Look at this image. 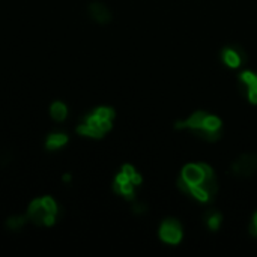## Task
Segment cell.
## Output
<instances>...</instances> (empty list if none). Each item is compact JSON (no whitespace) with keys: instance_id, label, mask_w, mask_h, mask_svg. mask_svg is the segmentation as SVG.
Segmentation results:
<instances>
[{"instance_id":"cell-1","label":"cell","mask_w":257,"mask_h":257,"mask_svg":"<svg viewBox=\"0 0 257 257\" xmlns=\"http://www.w3.org/2000/svg\"><path fill=\"white\" fill-rule=\"evenodd\" d=\"M178 188L190 198L208 204L218 194V178L212 166L206 163L185 164L178 178Z\"/></svg>"},{"instance_id":"cell-2","label":"cell","mask_w":257,"mask_h":257,"mask_svg":"<svg viewBox=\"0 0 257 257\" xmlns=\"http://www.w3.org/2000/svg\"><path fill=\"white\" fill-rule=\"evenodd\" d=\"M175 128L190 131L194 137L209 143L218 141L223 135V121L204 110H197L184 121H178Z\"/></svg>"},{"instance_id":"cell-3","label":"cell","mask_w":257,"mask_h":257,"mask_svg":"<svg viewBox=\"0 0 257 257\" xmlns=\"http://www.w3.org/2000/svg\"><path fill=\"white\" fill-rule=\"evenodd\" d=\"M115 110L112 107H98L90 115L84 116L77 127V132L90 138H102L113 128Z\"/></svg>"},{"instance_id":"cell-4","label":"cell","mask_w":257,"mask_h":257,"mask_svg":"<svg viewBox=\"0 0 257 257\" xmlns=\"http://www.w3.org/2000/svg\"><path fill=\"white\" fill-rule=\"evenodd\" d=\"M143 184L141 175L131 164H124L121 172L113 181V190L116 194L122 195L127 200H135L137 188Z\"/></svg>"},{"instance_id":"cell-5","label":"cell","mask_w":257,"mask_h":257,"mask_svg":"<svg viewBox=\"0 0 257 257\" xmlns=\"http://www.w3.org/2000/svg\"><path fill=\"white\" fill-rule=\"evenodd\" d=\"M158 236L164 244L178 245L184 239V227L176 218H166L158 230Z\"/></svg>"},{"instance_id":"cell-6","label":"cell","mask_w":257,"mask_h":257,"mask_svg":"<svg viewBox=\"0 0 257 257\" xmlns=\"http://www.w3.org/2000/svg\"><path fill=\"white\" fill-rule=\"evenodd\" d=\"M56 215L58 214L50 212L44 206L42 198H35L27 209V218L38 226H47V227L53 226L56 223Z\"/></svg>"},{"instance_id":"cell-7","label":"cell","mask_w":257,"mask_h":257,"mask_svg":"<svg viewBox=\"0 0 257 257\" xmlns=\"http://www.w3.org/2000/svg\"><path fill=\"white\" fill-rule=\"evenodd\" d=\"M232 172L239 178H248L257 173V153H244L238 157L232 164Z\"/></svg>"},{"instance_id":"cell-8","label":"cell","mask_w":257,"mask_h":257,"mask_svg":"<svg viewBox=\"0 0 257 257\" xmlns=\"http://www.w3.org/2000/svg\"><path fill=\"white\" fill-rule=\"evenodd\" d=\"M239 87L251 104L257 106V72L245 69L239 74Z\"/></svg>"},{"instance_id":"cell-9","label":"cell","mask_w":257,"mask_h":257,"mask_svg":"<svg viewBox=\"0 0 257 257\" xmlns=\"http://www.w3.org/2000/svg\"><path fill=\"white\" fill-rule=\"evenodd\" d=\"M247 61V55L245 51L238 47V45H226L221 50V62L232 69H238L241 68Z\"/></svg>"},{"instance_id":"cell-10","label":"cell","mask_w":257,"mask_h":257,"mask_svg":"<svg viewBox=\"0 0 257 257\" xmlns=\"http://www.w3.org/2000/svg\"><path fill=\"white\" fill-rule=\"evenodd\" d=\"M203 223H204V226H206L208 230L218 232L221 224H223V214L215 208H209L203 214Z\"/></svg>"},{"instance_id":"cell-11","label":"cell","mask_w":257,"mask_h":257,"mask_svg":"<svg viewBox=\"0 0 257 257\" xmlns=\"http://www.w3.org/2000/svg\"><path fill=\"white\" fill-rule=\"evenodd\" d=\"M89 12H90V17L99 24H106L112 20V12L107 9V6L98 2L89 6Z\"/></svg>"},{"instance_id":"cell-12","label":"cell","mask_w":257,"mask_h":257,"mask_svg":"<svg viewBox=\"0 0 257 257\" xmlns=\"http://www.w3.org/2000/svg\"><path fill=\"white\" fill-rule=\"evenodd\" d=\"M68 143V135L64 134V132H55V134H50L47 137V141H45V146L48 150H56L62 146H65Z\"/></svg>"},{"instance_id":"cell-13","label":"cell","mask_w":257,"mask_h":257,"mask_svg":"<svg viewBox=\"0 0 257 257\" xmlns=\"http://www.w3.org/2000/svg\"><path fill=\"white\" fill-rule=\"evenodd\" d=\"M50 115H51V118H53L56 122H62L68 116V109H66V106L64 104V102L56 101L50 107Z\"/></svg>"},{"instance_id":"cell-14","label":"cell","mask_w":257,"mask_h":257,"mask_svg":"<svg viewBox=\"0 0 257 257\" xmlns=\"http://www.w3.org/2000/svg\"><path fill=\"white\" fill-rule=\"evenodd\" d=\"M26 220H27V217H11L8 220V227L12 230H18L26 224Z\"/></svg>"},{"instance_id":"cell-15","label":"cell","mask_w":257,"mask_h":257,"mask_svg":"<svg viewBox=\"0 0 257 257\" xmlns=\"http://www.w3.org/2000/svg\"><path fill=\"white\" fill-rule=\"evenodd\" d=\"M248 230H250V233L253 235V236H256L257 238V211L253 214V217H251V221H250V224H248Z\"/></svg>"},{"instance_id":"cell-16","label":"cell","mask_w":257,"mask_h":257,"mask_svg":"<svg viewBox=\"0 0 257 257\" xmlns=\"http://www.w3.org/2000/svg\"><path fill=\"white\" fill-rule=\"evenodd\" d=\"M132 209H134V214L140 215V214H144L147 211V206H146L144 203H135Z\"/></svg>"},{"instance_id":"cell-17","label":"cell","mask_w":257,"mask_h":257,"mask_svg":"<svg viewBox=\"0 0 257 257\" xmlns=\"http://www.w3.org/2000/svg\"><path fill=\"white\" fill-rule=\"evenodd\" d=\"M64 179H65V181H69V179H71V176H69V175H65V178H64Z\"/></svg>"}]
</instances>
